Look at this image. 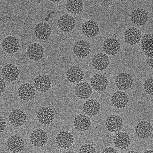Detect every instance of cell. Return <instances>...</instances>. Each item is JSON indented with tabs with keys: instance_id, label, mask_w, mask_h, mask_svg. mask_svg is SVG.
<instances>
[{
	"instance_id": "6da1fadb",
	"label": "cell",
	"mask_w": 153,
	"mask_h": 153,
	"mask_svg": "<svg viewBox=\"0 0 153 153\" xmlns=\"http://www.w3.org/2000/svg\"><path fill=\"white\" fill-rule=\"evenodd\" d=\"M48 140V134L43 129L38 128L33 130L30 136V142L36 147H42L47 143Z\"/></svg>"
},
{
	"instance_id": "7a4b0ae2",
	"label": "cell",
	"mask_w": 153,
	"mask_h": 153,
	"mask_svg": "<svg viewBox=\"0 0 153 153\" xmlns=\"http://www.w3.org/2000/svg\"><path fill=\"white\" fill-rule=\"evenodd\" d=\"M6 147L10 152L20 153L25 147V142L20 136L14 135L8 138L6 142Z\"/></svg>"
},
{
	"instance_id": "3957f363",
	"label": "cell",
	"mask_w": 153,
	"mask_h": 153,
	"mask_svg": "<svg viewBox=\"0 0 153 153\" xmlns=\"http://www.w3.org/2000/svg\"><path fill=\"white\" fill-rule=\"evenodd\" d=\"M106 129L111 133L119 132L124 126L123 118L117 115L113 114L107 117L105 122Z\"/></svg>"
},
{
	"instance_id": "277c9868",
	"label": "cell",
	"mask_w": 153,
	"mask_h": 153,
	"mask_svg": "<svg viewBox=\"0 0 153 153\" xmlns=\"http://www.w3.org/2000/svg\"><path fill=\"white\" fill-rule=\"evenodd\" d=\"M135 133L139 138L147 139L151 137L152 134V125L146 120L140 121L135 127Z\"/></svg>"
},
{
	"instance_id": "5b68a950",
	"label": "cell",
	"mask_w": 153,
	"mask_h": 153,
	"mask_svg": "<svg viewBox=\"0 0 153 153\" xmlns=\"http://www.w3.org/2000/svg\"><path fill=\"white\" fill-rule=\"evenodd\" d=\"M33 84L34 88L37 91L45 93L51 88L52 82L48 75H40L34 78Z\"/></svg>"
},
{
	"instance_id": "8992f818",
	"label": "cell",
	"mask_w": 153,
	"mask_h": 153,
	"mask_svg": "<svg viewBox=\"0 0 153 153\" xmlns=\"http://www.w3.org/2000/svg\"><path fill=\"white\" fill-rule=\"evenodd\" d=\"M56 142L58 146L64 149L70 148L74 142L73 135L68 131H62L56 137Z\"/></svg>"
},
{
	"instance_id": "52a82bcc",
	"label": "cell",
	"mask_w": 153,
	"mask_h": 153,
	"mask_svg": "<svg viewBox=\"0 0 153 153\" xmlns=\"http://www.w3.org/2000/svg\"><path fill=\"white\" fill-rule=\"evenodd\" d=\"M10 124L15 127L23 125L27 120V115L21 109H14L10 113L8 116Z\"/></svg>"
},
{
	"instance_id": "ba28073f",
	"label": "cell",
	"mask_w": 153,
	"mask_h": 153,
	"mask_svg": "<svg viewBox=\"0 0 153 153\" xmlns=\"http://www.w3.org/2000/svg\"><path fill=\"white\" fill-rule=\"evenodd\" d=\"M1 73L4 80L9 82L15 81L20 75L19 69L16 66L12 64L4 65L2 68Z\"/></svg>"
},
{
	"instance_id": "9c48e42d",
	"label": "cell",
	"mask_w": 153,
	"mask_h": 153,
	"mask_svg": "<svg viewBox=\"0 0 153 153\" xmlns=\"http://www.w3.org/2000/svg\"><path fill=\"white\" fill-rule=\"evenodd\" d=\"M131 22L138 27L143 26L148 22L149 15L144 9L137 8L131 13L130 15Z\"/></svg>"
},
{
	"instance_id": "30bf717a",
	"label": "cell",
	"mask_w": 153,
	"mask_h": 153,
	"mask_svg": "<svg viewBox=\"0 0 153 153\" xmlns=\"http://www.w3.org/2000/svg\"><path fill=\"white\" fill-rule=\"evenodd\" d=\"M102 48L107 55L115 56L120 52L121 45L116 39L108 38L104 41Z\"/></svg>"
},
{
	"instance_id": "8fae6325",
	"label": "cell",
	"mask_w": 153,
	"mask_h": 153,
	"mask_svg": "<svg viewBox=\"0 0 153 153\" xmlns=\"http://www.w3.org/2000/svg\"><path fill=\"white\" fill-rule=\"evenodd\" d=\"M37 118L42 125H49L52 123L55 119V113L51 107H42L37 112Z\"/></svg>"
},
{
	"instance_id": "7c38bea8",
	"label": "cell",
	"mask_w": 153,
	"mask_h": 153,
	"mask_svg": "<svg viewBox=\"0 0 153 153\" xmlns=\"http://www.w3.org/2000/svg\"><path fill=\"white\" fill-rule=\"evenodd\" d=\"M115 82L118 89L121 90H127L131 88L134 80L130 75L125 72H122L118 74L116 77Z\"/></svg>"
},
{
	"instance_id": "4fadbf2b",
	"label": "cell",
	"mask_w": 153,
	"mask_h": 153,
	"mask_svg": "<svg viewBox=\"0 0 153 153\" xmlns=\"http://www.w3.org/2000/svg\"><path fill=\"white\" fill-rule=\"evenodd\" d=\"M36 94L34 87L29 83L22 84L18 90V95L21 100L29 101L33 99Z\"/></svg>"
},
{
	"instance_id": "5bb4252c",
	"label": "cell",
	"mask_w": 153,
	"mask_h": 153,
	"mask_svg": "<svg viewBox=\"0 0 153 153\" xmlns=\"http://www.w3.org/2000/svg\"><path fill=\"white\" fill-rule=\"evenodd\" d=\"M3 50L8 54L16 53L19 49L20 43L16 37L8 36L4 39L1 44Z\"/></svg>"
},
{
	"instance_id": "9a60e30c",
	"label": "cell",
	"mask_w": 153,
	"mask_h": 153,
	"mask_svg": "<svg viewBox=\"0 0 153 153\" xmlns=\"http://www.w3.org/2000/svg\"><path fill=\"white\" fill-rule=\"evenodd\" d=\"M27 55L31 60L39 61L44 57V48L39 43H32L27 49Z\"/></svg>"
},
{
	"instance_id": "2e32d148",
	"label": "cell",
	"mask_w": 153,
	"mask_h": 153,
	"mask_svg": "<svg viewBox=\"0 0 153 153\" xmlns=\"http://www.w3.org/2000/svg\"><path fill=\"white\" fill-rule=\"evenodd\" d=\"M113 143L116 148L120 150L126 149L131 144L130 136L126 132H120L117 133L114 137Z\"/></svg>"
},
{
	"instance_id": "e0dca14e",
	"label": "cell",
	"mask_w": 153,
	"mask_h": 153,
	"mask_svg": "<svg viewBox=\"0 0 153 153\" xmlns=\"http://www.w3.org/2000/svg\"><path fill=\"white\" fill-rule=\"evenodd\" d=\"M91 51L89 43L83 40L76 42L73 47L74 54L79 58L86 57L90 54Z\"/></svg>"
},
{
	"instance_id": "ac0fdd59",
	"label": "cell",
	"mask_w": 153,
	"mask_h": 153,
	"mask_svg": "<svg viewBox=\"0 0 153 153\" xmlns=\"http://www.w3.org/2000/svg\"><path fill=\"white\" fill-rule=\"evenodd\" d=\"M101 105L99 102L94 99H88L83 104V112L88 116H96L100 112Z\"/></svg>"
},
{
	"instance_id": "d6986e66",
	"label": "cell",
	"mask_w": 153,
	"mask_h": 153,
	"mask_svg": "<svg viewBox=\"0 0 153 153\" xmlns=\"http://www.w3.org/2000/svg\"><path fill=\"white\" fill-rule=\"evenodd\" d=\"M76 21L74 17L69 14H64L59 19L57 26L61 31L69 32L71 31L76 26Z\"/></svg>"
},
{
	"instance_id": "ffe728a7",
	"label": "cell",
	"mask_w": 153,
	"mask_h": 153,
	"mask_svg": "<svg viewBox=\"0 0 153 153\" xmlns=\"http://www.w3.org/2000/svg\"><path fill=\"white\" fill-rule=\"evenodd\" d=\"M142 33L138 29L134 27H130L124 32V40L130 45H136L142 39Z\"/></svg>"
},
{
	"instance_id": "44dd1931",
	"label": "cell",
	"mask_w": 153,
	"mask_h": 153,
	"mask_svg": "<svg viewBox=\"0 0 153 153\" xmlns=\"http://www.w3.org/2000/svg\"><path fill=\"white\" fill-rule=\"evenodd\" d=\"M66 75L68 81L72 83H78L81 82L85 77L83 69L77 66H72L68 69Z\"/></svg>"
},
{
	"instance_id": "7402d4cb",
	"label": "cell",
	"mask_w": 153,
	"mask_h": 153,
	"mask_svg": "<svg viewBox=\"0 0 153 153\" xmlns=\"http://www.w3.org/2000/svg\"><path fill=\"white\" fill-rule=\"evenodd\" d=\"M82 33L88 38H94L98 35L100 32L98 23L93 20H88L83 23L81 28Z\"/></svg>"
},
{
	"instance_id": "603a6c76",
	"label": "cell",
	"mask_w": 153,
	"mask_h": 153,
	"mask_svg": "<svg viewBox=\"0 0 153 153\" xmlns=\"http://www.w3.org/2000/svg\"><path fill=\"white\" fill-rule=\"evenodd\" d=\"M108 83L107 78L102 74H95L91 79V86L92 89L97 92L105 91L107 88Z\"/></svg>"
},
{
	"instance_id": "cb8c5ba5",
	"label": "cell",
	"mask_w": 153,
	"mask_h": 153,
	"mask_svg": "<svg viewBox=\"0 0 153 153\" xmlns=\"http://www.w3.org/2000/svg\"><path fill=\"white\" fill-rule=\"evenodd\" d=\"M110 64L109 58L106 54L97 53L92 58V65L96 70L103 71L108 68Z\"/></svg>"
},
{
	"instance_id": "d4e9b609",
	"label": "cell",
	"mask_w": 153,
	"mask_h": 153,
	"mask_svg": "<svg viewBox=\"0 0 153 153\" xmlns=\"http://www.w3.org/2000/svg\"><path fill=\"white\" fill-rule=\"evenodd\" d=\"M34 33L36 37L39 40H47L52 34V29L48 23L41 22L35 26Z\"/></svg>"
},
{
	"instance_id": "484cf974",
	"label": "cell",
	"mask_w": 153,
	"mask_h": 153,
	"mask_svg": "<svg viewBox=\"0 0 153 153\" xmlns=\"http://www.w3.org/2000/svg\"><path fill=\"white\" fill-rule=\"evenodd\" d=\"M75 93L79 99H88L92 95V88L88 82L81 81L76 84L75 87Z\"/></svg>"
},
{
	"instance_id": "4316f807",
	"label": "cell",
	"mask_w": 153,
	"mask_h": 153,
	"mask_svg": "<svg viewBox=\"0 0 153 153\" xmlns=\"http://www.w3.org/2000/svg\"><path fill=\"white\" fill-rule=\"evenodd\" d=\"M111 102L116 108L123 109L127 106L129 102V97L124 91H117L111 97Z\"/></svg>"
},
{
	"instance_id": "83f0119b",
	"label": "cell",
	"mask_w": 153,
	"mask_h": 153,
	"mask_svg": "<svg viewBox=\"0 0 153 153\" xmlns=\"http://www.w3.org/2000/svg\"><path fill=\"white\" fill-rule=\"evenodd\" d=\"M74 128L79 132H85L90 128L91 121L89 117L83 114L77 115L73 120Z\"/></svg>"
},
{
	"instance_id": "f1b7e54d",
	"label": "cell",
	"mask_w": 153,
	"mask_h": 153,
	"mask_svg": "<svg viewBox=\"0 0 153 153\" xmlns=\"http://www.w3.org/2000/svg\"><path fill=\"white\" fill-rule=\"evenodd\" d=\"M141 48L143 53L147 58H153V36L151 33H146L141 39Z\"/></svg>"
},
{
	"instance_id": "f546056e",
	"label": "cell",
	"mask_w": 153,
	"mask_h": 153,
	"mask_svg": "<svg viewBox=\"0 0 153 153\" xmlns=\"http://www.w3.org/2000/svg\"><path fill=\"white\" fill-rule=\"evenodd\" d=\"M65 6L68 12L71 14H78L83 11L84 4L81 0H70L66 1Z\"/></svg>"
},
{
	"instance_id": "4dcf8cb0",
	"label": "cell",
	"mask_w": 153,
	"mask_h": 153,
	"mask_svg": "<svg viewBox=\"0 0 153 153\" xmlns=\"http://www.w3.org/2000/svg\"><path fill=\"white\" fill-rule=\"evenodd\" d=\"M153 77H150L146 80L143 84V89L146 94L149 95H153Z\"/></svg>"
},
{
	"instance_id": "1f68e13d",
	"label": "cell",
	"mask_w": 153,
	"mask_h": 153,
	"mask_svg": "<svg viewBox=\"0 0 153 153\" xmlns=\"http://www.w3.org/2000/svg\"><path fill=\"white\" fill-rule=\"evenodd\" d=\"M79 153H97V152L93 145L90 144H85L79 148Z\"/></svg>"
},
{
	"instance_id": "d6a6232c",
	"label": "cell",
	"mask_w": 153,
	"mask_h": 153,
	"mask_svg": "<svg viewBox=\"0 0 153 153\" xmlns=\"http://www.w3.org/2000/svg\"><path fill=\"white\" fill-rule=\"evenodd\" d=\"M6 124L4 119L0 116V134L4 132L6 128Z\"/></svg>"
},
{
	"instance_id": "836d02e7",
	"label": "cell",
	"mask_w": 153,
	"mask_h": 153,
	"mask_svg": "<svg viewBox=\"0 0 153 153\" xmlns=\"http://www.w3.org/2000/svg\"><path fill=\"white\" fill-rule=\"evenodd\" d=\"M6 88V82L3 78L0 77V95L3 93Z\"/></svg>"
},
{
	"instance_id": "e575fe53",
	"label": "cell",
	"mask_w": 153,
	"mask_h": 153,
	"mask_svg": "<svg viewBox=\"0 0 153 153\" xmlns=\"http://www.w3.org/2000/svg\"><path fill=\"white\" fill-rule=\"evenodd\" d=\"M101 153H117V150L113 147H107L103 149Z\"/></svg>"
},
{
	"instance_id": "d590c367",
	"label": "cell",
	"mask_w": 153,
	"mask_h": 153,
	"mask_svg": "<svg viewBox=\"0 0 153 153\" xmlns=\"http://www.w3.org/2000/svg\"><path fill=\"white\" fill-rule=\"evenodd\" d=\"M153 58H147L146 59V64L152 69H153Z\"/></svg>"
},
{
	"instance_id": "8d00e7d4",
	"label": "cell",
	"mask_w": 153,
	"mask_h": 153,
	"mask_svg": "<svg viewBox=\"0 0 153 153\" xmlns=\"http://www.w3.org/2000/svg\"><path fill=\"white\" fill-rule=\"evenodd\" d=\"M143 153H153L152 150H148L145 151Z\"/></svg>"
},
{
	"instance_id": "74e56055",
	"label": "cell",
	"mask_w": 153,
	"mask_h": 153,
	"mask_svg": "<svg viewBox=\"0 0 153 153\" xmlns=\"http://www.w3.org/2000/svg\"><path fill=\"white\" fill-rule=\"evenodd\" d=\"M126 153H139L137 152L136 151H134V150H130V151H128V152H127Z\"/></svg>"
},
{
	"instance_id": "f35d334b",
	"label": "cell",
	"mask_w": 153,
	"mask_h": 153,
	"mask_svg": "<svg viewBox=\"0 0 153 153\" xmlns=\"http://www.w3.org/2000/svg\"><path fill=\"white\" fill-rule=\"evenodd\" d=\"M65 153H77L73 151H68V152H66Z\"/></svg>"
},
{
	"instance_id": "ab89813d",
	"label": "cell",
	"mask_w": 153,
	"mask_h": 153,
	"mask_svg": "<svg viewBox=\"0 0 153 153\" xmlns=\"http://www.w3.org/2000/svg\"><path fill=\"white\" fill-rule=\"evenodd\" d=\"M1 34H0V41H1Z\"/></svg>"
}]
</instances>
